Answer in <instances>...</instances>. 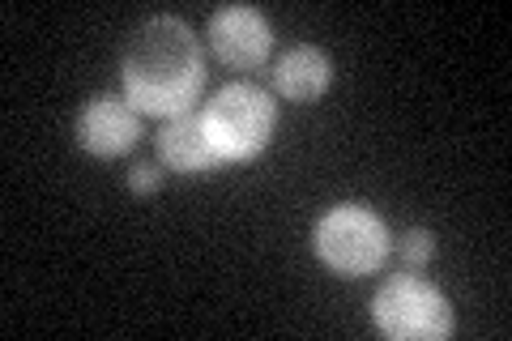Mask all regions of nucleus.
Returning a JSON list of instances; mask_svg holds the SVG:
<instances>
[{
  "label": "nucleus",
  "instance_id": "5",
  "mask_svg": "<svg viewBox=\"0 0 512 341\" xmlns=\"http://www.w3.org/2000/svg\"><path fill=\"white\" fill-rule=\"evenodd\" d=\"M210 47L231 69H261L269 60V47H274V35L252 5H227L210 18Z\"/></svg>",
  "mask_w": 512,
  "mask_h": 341
},
{
  "label": "nucleus",
  "instance_id": "10",
  "mask_svg": "<svg viewBox=\"0 0 512 341\" xmlns=\"http://www.w3.org/2000/svg\"><path fill=\"white\" fill-rule=\"evenodd\" d=\"M158 184H163V171H158L154 162H137V167L128 171V188L133 192H154Z\"/></svg>",
  "mask_w": 512,
  "mask_h": 341
},
{
  "label": "nucleus",
  "instance_id": "9",
  "mask_svg": "<svg viewBox=\"0 0 512 341\" xmlns=\"http://www.w3.org/2000/svg\"><path fill=\"white\" fill-rule=\"evenodd\" d=\"M397 252H402V261L410 269H419V265H427L431 256H436V235L423 231V226H414V231H406L402 239H397Z\"/></svg>",
  "mask_w": 512,
  "mask_h": 341
},
{
  "label": "nucleus",
  "instance_id": "4",
  "mask_svg": "<svg viewBox=\"0 0 512 341\" xmlns=\"http://www.w3.org/2000/svg\"><path fill=\"white\" fill-rule=\"evenodd\" d=\"M376 329L397 341H444L453 333V307L431 282L419 278H389L372 299Z\"/></svg>",
  "mask_w": 512,
  "mask_h": 341
},
{
  "label": "nucleus",
  "instance_id": "6",
  "mask_svg": "<svg viewBox=\"0 0 512 341\" xmlns=\"http://www.w3.org/2000/svg\"><path fill=\"white\" fill-rule=\"evenodd\" d=\"M141 137V111L120 94H94L77 116V141L99 158H116L133 150Z\"/></svg>",
  "mask_w": 512,
  "mask_h": 341
},
{
  "label": "nucleus",
  "instance_id": "1",
  "mask_svg": "<svg viewBox=\"0 0 512 341\" xmlns=\"http://www.w3.org/2000/svg\"><path fill=\"white\" fill-rule=\"evenodd\" d=\"M120 73H124V99L137 111L180 116V111H192L205 86V56L188 22L163 13V18H150L133 30Z\"/></svg>",
  "mask_w": 512,
  "mask_h": 341
},
{
  "label": "nucleus",
  "instance_id": "3",
  "mask_svg": "<svg viewBox=\"0 0 512 341\" xmlns=\"http://www.w3.org/2000/svg\"><path fill=\"white\" fill-rule=\"evenodd\" d=\"M312 248L338 278H367L389 256V231L367 205H333L316 222Z\"/></svg>",
  "mask_w": 512,
  "mask_h": 341
},
{
  "label": "nucleus",
  "instance_id": "8",
  "mask_svg": "<svg viewBox=\"0 0 512 341\" xmlns=\"http://www.w3.org/2000/svg\"><path fill=\"white\" fill-rule=\"evenodd\" d=\"M329 81H333V60L320 52V47H291V52H282L274 64V86L282 99H291V103L320 99V94L329 90Z\"/></svg>",
  "mask_w": 512,
  "mask_h": 341
},
{
  "label": "nucleus",
  "instance_id": "2",
  "mask_svg": "<svg viewBox=\"0 0 512 341\" xmlns=\"http://www.w3.org/2000/svg\"><path fill=\"white\" fill-rule=\"evenodd\" d=\"M201 120H205V133H210L218 158L239 162V158L261 154L269 145L278 111H274V99H269L265 90L248 86V81H235V86L218 90L214 99L205 103Z\"/></svg>",
  "mask_w": 512,
  "mask_h": 341
},
{
  "label": "nucleus",
  "instance_id": "7",
  "mask_svg": "<svg viewBox=\"0 0 512 341\" xmlns=\"http://www.w3.org/2000/svg\"><path fill=\"white\" fill-rule=\"evenodd\" d=\"M158 150H163V158L171 162L175 171H184V175H201V171H210L218 167V150H214V141L210 133H205V120H201V111H180V116H167L163 124V133H158Z\"/></svg>",
  "mask_w": 512,
  "mask_h": 341
}]
</instances>
